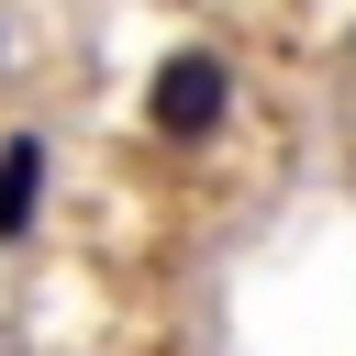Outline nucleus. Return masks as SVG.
I'll use <instances>...</instances> for the list:
<instances>
[{"label":"nucleus","mask_w":356,"mask_h":356,"mask_svg":"<svg viewBox=\"0 0 356 356\" xmlns=\"http://www.w3.org/2000/svg\"><path fill=\"white\" fill-rule=\"evenodd\" d=\"M222 100H234V67H222L211 44H178V56L156 67V89H145V122H156L167 145H200V134L222 122Z\"/></svg>","instance_id":"1"},{"label":"nucleus","mask_w":356,"mask_h":356,"mask_svg":"<svg viewBox=\"0 0 356 356\" xmlns=\"http://www.w3.org/2000/svg\"><path fill=\"white\" fill-rule=\"evenodd\" d=\"M33 189H44V145H33V134H11V145H0V245L33 222Z\"/></svg>","instance_id":"2"}]
</instances>
